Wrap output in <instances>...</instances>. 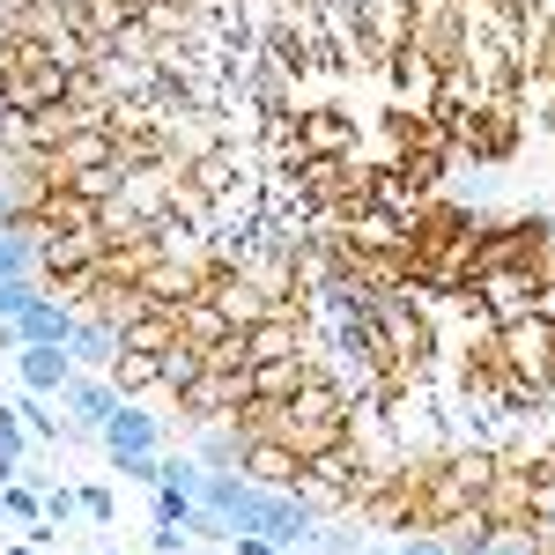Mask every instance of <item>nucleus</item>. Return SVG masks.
Returning a JSON list of instances; mask_svg holds the SVG:
<instances>
[{"label": "nucleus", "mask_w": 555, "mask_h": 555, "mask_svg": "<svg viewBox=\"0 0 555 555\" xmlns=\"http://www.w3.org/2000/svg\"><path fill=\"white\" fill-rule=\"evenodd\" d=\"M112 460H149V452H164L171 444V423L149 408V400H119V415L104 423V437H96Z\"/></svg>", "instance_id": "nucleus-1"}, {"label": "nucleus", "mask_w": 555, "mask_h": 555, "mask_svg": "<svg viewBox=\"0 0 555 555\" xmlns=\"http://www.w3.org/2000/svg\"><path fill=\"white\" fill-rule=\"evenodd\" d=\"M60 408H67V437H104V423L119 415V385L104 378V371H75L67 392H60Z\"/></svg>", "instance_id": "nucleus-2"}, {"label": "nucleus", "mask_w": 555, "mask_h": 555, "mask_svg": "<svg viewBox=\"0 0 555 555\" xmlns=\"http://www.w3.org/2000/svg\"><path fill=\"white\" fill-rule=\"evenodd\" d=\"M8 363H15V378H23V392H44V400H60V392H67V378L82 371V363H75L67 348H52V341H30V348H15Z\"/></svg>", "instance_id": "nucleus-3"}, {"label": "nucleus", "mask_w": 555, "mask_h": 555, "mask_svg": "<svg viewBox=\"0 0 555 555\" xmlns=\"http://www.w3.org/2000/svg\"><path fill=\"white\" fill-rule=\"evenodd\" d=\"M67 356H75L82 371H112V356H119V326H112V319H82L75 341H67Z\"/></svg>", "instance_id": "nucleus-4"}, {"label": "nucleus", "mask_w": 555, "mask_h": 555, "mask_svg": "<svg viewBox=\"0 0 555 555\" xmlns=\"http://www.w3.org/2000/svg\"><path fill=\"white\" fill-rule=\"evenodd\" d=\"M156 356H164V348H119V356H112L104 378L119 385V400H141V392L156 385Z\"/></svg>", "instance_id": "nucleus-5"}, {"label": "nucleus", "mask_w": 555, "mask_h": 555, "mask_svg": "<svg viewBox=\"0 0 555 555\" xmlns=\"http://www.w3.org/2000/svg\"><path fill=\"white\" fill-rule=\"evenodd\" d=\"M0 274H38V230L30 222H8L0 230Z\"/></svg>", "instance_id": "nucleus-6"}, {"label": "nucleus", "mask_w": 555, "mask_h": 555, "mask_svg": "<svg viewBox=\"0 0 555 555\" xmlns=\"http://www.w3.org/2000/svg\"><path fill=\"white\" fill-rule=\"evenodd\" d=\"M15 415H23V429H30L38 444L67 437V415H52V400H44V392H23V400H15Z\"/></svg>", "instance_id": "nucleus-7"}, {"label": "nucleus", "mask_w": 555, "mask_h": 555, "mask_svg": "<svg viewBox=\"0 0 555 555\" xmlns=\"http://www.w3.org/2000/svg\"><path fill=\"white\" fill-rule=\"evenodd\" d=\"M44 297V274H0V319H23Z\"/></svg>", "instance_id": "nucleus-8"}, {"label": "nucleus", "mask_w": 555, "mask_h": 555, "mask_svg": "<svg viewBox=\"0 0 555 555\" xmlns=\"http://www.w3.org/2000/svg\"><path fill=\"white\" fill-rule=\"evenodd\" d=\"M149 496H156V526H185V533H193V496H178L171 481H156Z\"/></svg>", "instance_id": "nucleus-9"}, {"label": "nucleus", "mask_w": 555, "mask_h": 555, "mask_svg": "<svg viewBox=\"0 0 555 555\" xmlns=\"http://www.w3.org/2000/svg\"><path fill=\"white\" fill-rule=\"evenodd\" d=\"M75 496H82V518H89V526H112V518H119V496H112L104 481H89V489H75Z\"/></svg>", "instance_id": "nucleus-10"}, {"label": "nucleus", "mask_w": 555, "mask_h": 555, "mask_svg": "<svg viewBox=\"0 0 555 555\" xmlns=\"http://www.w3.org/2000/svg\"><path fill=\"white\" fill-rule=\"evenodd\" d=\"M44 518H52V526H75V518H82V496H75L67 481H52V489H44Z\"/></svg>", "instance_id": "nucleus-11"}, {"label": "nucleus", "mask_w": 555, "mask_h": 555, "mask_svg": "<svg viewBox=\"0 0 555 555\" xmlns=\"http://www.w3.org/2000/svg\"><path fill=\"white\" fill-rule=\"evenodd\" d=\"M0 452H30V429L15 415V400H0Z\"/></svg>", "instance_id": "nucleus-12"}, {"label": "nucleus", "mask_w": 555, "mask_h": 555, "mask_svg": "<svg viewBox=\"0 0 555 555\" xmlns=\"http://www.w3.org/2000/svg\"><path fill=\"white\" fill-rule=\"evenodd\" d=\"M392 555H452V541H437V533H408Z\"/></svg>", "instance_id": "nucleus-13"}, {"label": "nucleus", "mask_w": 555, "mask_h": 555, "mask_svg": "<svg viewBox=\"0 0 555 555\" xmlns=\"http://www.w3.org/2000/svg\"><path fill=\"white\" fill-rule=\"evenodd\" d=\"M193 548V533L185 526H156V555H185Z\"/></svg>", "instance_id": "nucleus-14"}, {"label": "nucleus", "mask_w": 555, "mask_h": 555, "mask_svg": "<svg viewBox=\"0 0 555 555\" xmlns=\"http://www.w3.org/2000/svg\"><path fill=\"white\" fill-rule=\"evenodd\" d=\"M23 215H30V208H23V193L0 178V230H8V222H23Z\"/></svg>", "instance_id": "nucleus-15"}, {"label": "nucleus", "mask_w": 555, "mask_h": 555, "mask_svg": "<svg viewBox=\"0 0 555 555\" xmlns=\"http://www.w3.org/2000/svg\"><path fill=\"white\" fill-rule=\"evenodd\" d=\"M230 555H282L274 541H259V533H230Z\"/></svg>", "instance_id": "nucleus-16"}, {"label": "nucleus", "mask_w": 555, "mask_h": 555, "mask_svg": "<svg viewBox=\"0 0 555 555\" xmlns=\"http://www.w3.org/2000/svg\"><path fill=\"white\" fill-rule=\"evenodd\" d=\"M489 555H541V548H533V541H518V533H496V541H489Z\"/></svg>", "instance_id": "nucleus-17"}, {"label": "nucleus", "mask_w": 555, "mask_h": 555, "mask_svg": "<svg viewBox=\"0 0 555 555\" xmlns=\"http://www.w3.org/2000/svg\"><path fill=\"white\" fill-rule=\"evenodd\" d=\"M23 467H30V452H0V481H23Z\"/></svg>", "instance_id": "nucleus-18"}, {"label": "nucleus", "mask_w": 555, "mask_h": 555, "mask_svg": "<svg viewBox=\"0 0 555 555\" xmlns=\"http://www.w3.org/2000/svg\"><path fill=\"white\" fill-rule=\"evenodd\" d=\"M0 555H44V548H30V541H8V548H0Z\"/></svg>", "instance_id": "nucleus-19"}, {"label": "nucleus", "mask_w": 555, "mask_h": 555, "mask_svg": "<svg viewBox=\"0 0 555 555\" xmlns=\"http://www.w3.org/2000/svg\"><path fill=\"white\" fill-rule=\"evenodd\" d=\"M481 555H489V548H481Z\"/></svg>", "instance_id": "nucleus-20"}]
</instances>
